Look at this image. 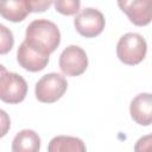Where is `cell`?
Listing matches in <instances>:
<instances>
[{"mask_svg": "<svg viewBox=\"0 0 152 152\" xmlns=\"http://www.w3.org/2000/svg\"><path fill=\"white\" fill-rule=\"evenodd\" d=\"M59 69L66 76H80L88 68L86 51L77 45H69L59 56Z\"/></svg>", "mask_w": 152, "mask_h": 152, "instance_id": "obj_6", "label": "cell"}, {"mask_svg": "<svg viewBox=\"0 0 152 152\" xmlns=\"http://www.w3.org/2000/svg\"><path fill=\"white\" fill-rule=\"evenodd\" d=\"M119 7L122 12H125L131 23L137 26H146L151 23L152 13H151V0H133L126 1L120 0L118 1Z\"/></svg>", "mask_w": 152, "mask_h": 152, "instance_id": "obj_7", "label": "cell"}, {"mask_svg": "<svg viewBox=\"0 0 152 152\" xmlns=\"http://www.w3.org/2000/svg\"><path fill=\"white\" fill-rule=\"evenodd\" d=\"M31 13L30 0L0 1V15L8 21H23Z\"/></svg>", "mask_w": 152, "mask_h": 152, "instance_id": "obj_10", "label": "cell"}, {"mask_svg": "<svg viewBox=\"0 0 152 152\" xmlns=\"http://www.w3.org/2000/svg\"><path fill=\"white\" fill-rule=\"evenodd\" d=\"M48 152H87L83 140L71 135H57L48 145Z\"/></svg>", "mask_w": 152, "mask_h": 152, "instance_id": "obj_12", "label": "cell"}, {"mask_svg": "<svg viewBox=\"0 0 152 152\" xmlns=\"http://www.w3.org/2000/svg\"><path fill=\"white\" fill-rule=\"evenodd\" d=\"M57 12L64 15H72L80 11L81 2L78 0H57L53 2Z\"/></svg>", "mask_w": 152, "mask_h": 152, "instance_id": "obj_13", "label": "cell"}, {"mask_svg": "<svg viewBox=\"0 0 152 152\" xmlns=\"http://www.w3.org/2000/svg\"><path fill=\"white\" fill-rule=\"evenodd\" d=\"M68 89V82L64 76L57 72H50L36 83L34 93L38 101L43 103H53L59 100Z\"/></svg>", "mask_w": 152, "mask_h": 152, "instance_id": "obj_3", "label": "cell"}, {"mask_svg": "<svg viewBox=\"0 0 152 152\" xmlns=\"http://www.w3.org/2000/svg\"><path fill=\"white\" fill-rule=\"evenodd\" d=\"M53 2L50 0H30L31 5V12H44L48 10Z\"/></svg>", "mask_w": 152, "mask_h": 152, "instance_id": "obj_17", "label": "cell"}, {"mask_svg": "<svg viewBox=\"0 0 152 152\" xmlns=\"http://www.w3.org/2000/svg\"><path fill=\"white\" fill-rule=\"evenodd\" d=\"M27 94V83L15 72H5L0 77V100L6 103H19Z\"/></svg>", "mask_w": 152, "mask_h": 152, "instance_id": "obj_5", "label": "cell"}, {"mask_svg": "<svg viewBox=\"0 0 152 152\" xmlns=\"http://www.w3.org/2000/svg\"><path fill=\"white\" fill-rule=\"evenodd\" d=\"M10 127H11V120L8 114L5 110L0 109V138L5 137L8 133Z\"/></svg>", "mask_w": 152, "mask_h": 152, "instance_id": "obj_16", "label": "cell"}, {"mask_svg": "<svg viewBox=\"0 0 152 152\" xmlns=\"http://www.w3.org/2000/svg\"><path fill=\"white\" fill-rule=\"evenodd\" d=\"M147 44L139 33L128 32L124 34L116 44L118 58L127 65L139 64L146 56Z\"/></svg>", "mask_w": 152, "mask_h": 152, "instance_id": "obj_2", "label": "cell"}, {"mask_svg": "<svg viewBox=\"0 0 152 152\" xmlns=\"http://www.w3.org/2000/svg\"><path fill=\"white\" fill-rule=\"evenodd\" d=\"M134 152H151V135L150 134L140 138L137 141L134 146Z\"/></svg>", "mask_w": 152, "mask_h": 152, "instance_id": "obj_15", "label": "cell"}, {"mask_svg": "<svg viewBox=\"0 0 152 152\" xmlns=\"http://www.w3.org/2000/svg\"><path fill=\"white\" fill-rule=\"evenodd\" d=\"M104 17L103 14L93 7H87L82 10L74 19V25L76 31L86 37V38H93L99 36L103 28H104Z\"/></svg>", "mask_w": 152, "mask_h": 152, "instance_id": "obj_4", "label": "cell"}, {"mask_svg": "<svg viewBox=\"0 0 152 152\" xmlns=\"http://www.w3.org/2000/svg\"><path fill=\"white\" fill-rule=\"evenodd\" d=\"M40 138L32 129H23L12 141V152H39Z\"/></svg>", "mask_w": 152, "mask_h": 152, "instance_id": "obj_11", "label": "cell"}, {"mask_svg": "<svg viewBox=\"0 0 152 152\" xmlns=\"http://www.w3.org/2000/svg\"><path fill=\"white\" fill-rule=\"evenodd\" d=\"M14 45V37L12 31L5 25L0 24V55H6Z\"/></svg>", "mask_w": 152, "mask_h": 152, "instance_id": "obj_14", "label": "cell"}, {"mask_svg": "<svg viewBox=\"0 0 152 152\" xmlns=\"http://www.w3.org/2000/svg\"><path fill=\"white\" fill-rule=\"evenodd\" d=\"M17 61L21 68L27 71L37 72L43 70L49 63V56H45L31 46H28L25 42H23L17 51Z\"/></svg>", "mask_w": 152, "mask_h": 152, "instance_id": "obj_8", "label": "cell"}, {"mask_svg": "<svg viewBox=\"0 0 152 152\" xmlns=\"http://www.w3.org/2000/svg\"><path fill=\"white\" fill-rule=\"evenodd\" d=\"M5 72H7V69H6V68H5L2 64H0V77H1V76H2Z\"/></svg>", "mask_w": 152, "mask_h": 152, "instance_id": "obj_18", "label": "cell"}, {"mask_svg": "<svg viewBox=\"0 0 152 152\" xmlns=\"http://www.w3.org/2000/svg\"><path fill=\"white\" fill-rule=\"evenodd\" d=\"M33 50L49 56L61 43V32L57 25L48 19H36L26 27L25 40Z\"/></svg>", "mask_w": 152, "mask_h": 152, "instance_id": "obj_1", "label": "cell"}, {"mask_svg": "<svg viewBox=\"0 0 152 152\" xmlns=\"http://www.w3.org/2000/svg\"><path fill=\"white\" fill-rule=\"evenodd\" d=\"M132 119L141 125L148 126L152 122V96L150 93H141L137 95L129 106Z\"/></svg>", "mask_w": 152, "mask_h": 152, "instance_id": "obj_9", "label": "cell"}]
</instances>
